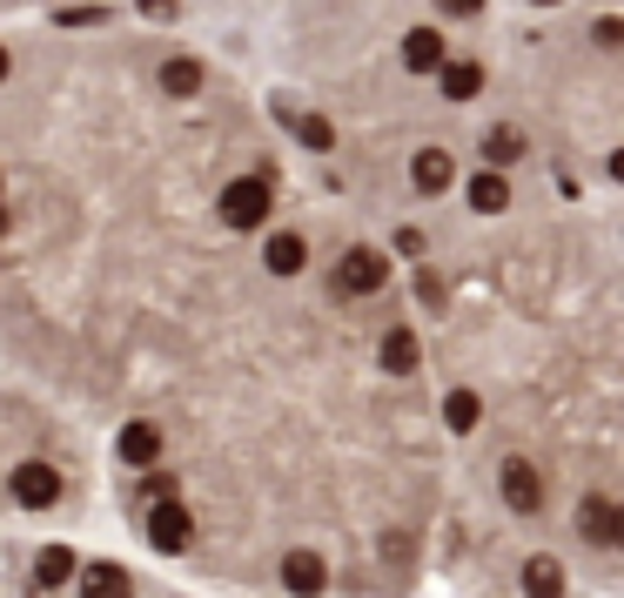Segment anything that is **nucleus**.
<instances>
[{
	"mask_svg": "<svg viewBox=\"0 0 624 598\" xmlns=\"http://www.w3.org/2000/svg\"><path fill=\"white\" fill-rule=\"evenodd\" d=\"M195 88H202V61H195V54H168V61H161V95L189 102Z\"/></svg>",
	"mask_w": 624,
	"mask_h": 598,
	"instance_id": "obj_17",
	"label": "nucleus"
},
{
	"mask_svg": "<svg viewBox=\"0 0 624 598\" xmlns=\"http://www.w3.org/2000/svg\"><path fill=\"white\" fill-rule=\"evenodd\" d=\"M436 8L451 14V21H470V14H484V0H436Z\"/></svg>",
	"mask_w": 624,
	"mask_h": 598,
	"instance_id": "obj_23",
	"label": "nucleus"
},
{
	"mask_svg": "<svg viewBox=\"0 0 624 598\" xmlns=\"http://www.w3.org/2000/svg\"><path fill=\"white\" fill-rule=\"evenodd\" d=\"M215 216H222L235 235H248V229H269V216H276V189H269V176H235V182L222 189Z\"/></svg>",
	"mask_w": 624,
	"mask_h": 598,
	"instance_id": "obj_1",
	"label": "nucleus"
},
{
	"mask_svg": "<svg viewBox=\"0 0 624 598\" xmlns=\"http://www.w3.org/2000/svg\"><path fill=\"white\" fill-rule=\"evenodd\" d=\"M451 182H457L451 148H416V155H410V189H416V196H443Z\"/></svg>",
	"mask_w": 624,
	"mask_h": 598,
	"instance_id": "obj_7",
	"label": "nucleus"
},
{
	"mask_svg": "<svg viewBox=\"0 0 624 598\" xmlns=\"http://www.w3.org/2000/svg\"><path fill=\"white\" fill-rule=\"evenodd\" d=\"M141 538H148L161 558H182V552L195 545V518H189V511L174 504V497H155V504H148V518H141Z\"/></svg>",
	"mask_w": 624,
	"mask_h": 598,
	"instance_id": "obj_2",
	"label": "nucleus"
},
{
	"mask_svg": "<svg viewBox=\"0 0 624 598\" xmlns=\"http://www.w3.org/2000/svg\"><path fill=\"white\" fill-rule=\"evenodd\" d=\"M443 423H451L457 438H470L477 423H484V397L477 390H451V397H443Z\"/></svg>",
	"mask_w": 624,
	"mask_h": 598,
	"instance_id": "obj_20",
	"label": "nucleus"
},
{
	"mask_svg": "<svg viewBox=\"0 0 624 598\" xmlns=\"http://www.w3.org/2000/svg\"><path fill=\"white\" fill-rule=\"evenodd\" d=\"M523 598H564V565L558 558H523Z\"/></svg>",
	"mask_w": 624,
	"mask_h": 598,
	"instance_id": "obj_18",
	"label": "nucleus"
},
{
	"mask_svg": "<svg viewBox=\"0 0 624 598\" xmlns=\"http://www.w3.org/2000/svg\"><path fill=\"white\" fill-rule=\"evenodd\" d=\"M538 8H558V0H538Z\"/></svg>",
	"mask_w": 624,
	"mask_h": 598,
	"instance_id": "obj_30",
	"label": "nucleus"
},
{
	"mask_svg": "<svg viewBox=\"0 0 624 598\" xmlns=\"http://www.w3.org/2000/svg\"><path fill=\"white\" fill-rule=\"evenodd\" d=\"M296 135H303V141H309V148H316V155H322V148H329V141H336V135H329V122H322V115H303V122H296Z\"/></svg>",
	"mask_w": 624,
	"mask_h": 598,
	"instance_id": "obj_21",
	"label": "nucleus"
},
{
	"mask_svg": "<svg viewBox=\"0 0 624 598\" xmlns=\"http://www.w3.org/2000/svg\"><path fill=\"white\" fill-rule=\"evenodd\" d=\"M611 525H617V497L591 491V497L578 504V538H584V545H611Z\"/></svg>",
	"mask_w": 624,
	"mask_h": 598,
	"instance_id": "obj_12",
	"label": "nucleus"
},
{
	"mask_svg": "<svg viewBox=\"0 0 624 598\" xmlns=\"http://www.w3.org/2000/svg\"><path fill=\"white\" fill-rule=\"evenodd\" d=\"M611 182H617V189H624V148H617V155H611Z\"/></svg>",
	"mask_w": 624,
	"mask_h": 598,
	"instance_id": "obj_27",
	"label": "nucleus"
},
{
	"mask_svg": "<svg viewBox=\"0 0 624 598\" xmlns=\"http://www.w3.org/2000/svg\"><path fill=\"white\" fill-rule=\"evenodd\" d=\"M436 88H443V102H477L484 95V67L477 61H443L436 67Z\"/></svg>",
	"mask_w": 624,
	"mask_h": 598,
	"instance_id": "obj_14",
	"label": "nucleus"
},
{
	"mask_svg": "<svg viewBox=\"0 0 624 598\" xmlns=\"http://www.w3.org/2000/svg\"><path fill=\"white\" fill-rule=\"evenodd\" d=\"M377 364H383L390 377H416V364H423V344H416V329H410V323H390V329L377 336Z\"/></svg>",
	"mask_w": 624,
	"mask_h": 598,
	"instance_id": "obj_6",
	"label": "nucleus"
},
{
	"mask_svg": "<svg viewBox=\"0 0 624 598\" xmlns=\"http://www.w3.org/2000/svg\"><path fill=\"white\" fill-rule=\"evenodd\" d=\"M611 545L624 552V497H617V525H611Z\"/></svg>",
	"mask_w": 624,
	"mask_h": 598,
	"instance_id": "obj_26",
	"label": "nucleus"
},
{
	"mask_svg": "<svg viewBox=\"0 0 624 598\" xmlns=\"http://www.w3.org/2000/svg\"><path fill=\"white\" fill-rule=\"evenodd\" d=\"M443 61H451V48H443L436 28H410V34H403V67H410V74H436Z\"/></svg>",
	"mask_w": 624,
	"mask_h": 598,
	"instance_id": "obj_11",
	"label": "nucleus"
},
{
	"mask_svg": "<svg viewBox=\"0 0 624 598\" xmlns=\"http://www.w3.org/2000/svg\"><path fill=\"white\" fill-rule=\"evenodd\" d=\"M262 270H269V276H303V270H309V242H303V229H276L269 249H262Z\"/></svg>",
	"mask_w": 624,
	"mask_h": 598,
	"instance_id": "obj_8",
	"label": "nucleus"
},
{
	"mask_svg": "<svg viewBox=\"0 0 624 598\" xmlns=\"http://www.w3.org/2000/svg\"><path fill=\"white\" fill-rule=\"evenodd\" d=\"M464 196H470V209H477V216H504V209H510V182H504V168H484V176H470V189H464Z\"/></svg>",
	"mask_w": 624,
	"mask_h": 598,
	"instance_id": "obj_16",
	"label": "nucleus"
},
{
	"mask_svg": "<svg viewBox=\"0 0 624 598\" xmlns=\"http://www.w3.org/2000/svg\"><path fill=\"white\" fill-rule=\"evenodd\" d=\"M0 81H8V48H0Z\"/></svg>",
	"mask_w": 624,
	"mask_h": 598,
	"instance_id": "obj_29",
	"label": "nucleus"
},
{
	"mask_svg": "<svg viewBox=\"0 0 624 598\" xmlns=\"http://www.w3.org/2000/svg\"><path fill=\"white\" fill-rule=\"evenodd\" d=\"M597 48H624V21H597Z\"/></svg>",
	"mask_w": 624,
	"mask_h": 598,
	"instance_id": "obj_24",
	"label": "nucleus"
},
{
	"mask_svg": "<svg viewBox=\"0 0 624 598\" xmlns=\"http://www.w3.org/2000/svg\"><path fill=\"white\" fill-rule=\"evenodd\" d=\"M523 148H530V141H523V128H510V122H497V128L484 135V161H490V168H517Z\"/></svg>",
	"mask_w": 624,
	"mask_h": 598,
	"instance_id": "obj_19",
	"label": "nucleus"
},
{
	"mask_svg": "<svg viewBox=\"0 0 624 598\" xmlns=\"http://www.w3.org/2000/svg\"><path fill=\"white\" fill-rule=\"evenodd\" d=\"M14 504H28V511L61 504V471H54L47 458H28V464L14 471Z\"/></svg>",
	"mask_w": 624,
	"mask_h": 598,
	"instance_id": "obj_5",
	"label": "nucleus"
},
{
	"mask_svg": "<svg viewBox=\"0 0 624 598\" xmlns=\"http://www.w3.org/2000/svg\"><path fill=\"white\" fill-rule=\"evenodd\" d=\"M81 598H135V578L121 571V565H108V558H95V565H81Z\"/></svg>",
	"mask_w": 624,
	"mask_h": 598,
	"instance_id": "obj_10",
	"label": "nucleus"
},
{
	"mask_svg": "<svg viewBox=\"0 0 624 598\" xmlns=\"http://www.w3.org/2000/svg\"><path fill=\"white\" fill-rule=\"evenodd\" d=\"M81 578V558L67 552V545H41V558H34V585L41 591H61V585H74Z\"/></svg>",
	"mask_w": 624,
	"mask_h": 598,
	"instance_id": "obj_15",
	"label": "nucleus"
},
{
	"mask_svg": "<svg viewBox=\"0 0 624 598\" xmlns=\"http://www.w3.org/2000/svg\"><path fill=\"white\" fill-rule=\"evenodd\" d=\"M141 8H148L155 21H174V0H141Z\"/></svg>",
	"mask_w": 624,
	"mask_h": 598,
	"instance_id": "obj_25",
	"label": "nucleus"
},
{
	"mask_svg": "<svg viewBox=\"0 0 624 598\" xmlns=\"http://www.w3.org/2000/svg\"><path fill=\"white\" fill-rule=\"evenodd\" d=\"M390 283V255L383 249H342V263H336V290L342 296H377Z\"/></svg>",
	"mask_w": 624,
	"mask_h": 598,
	"instance_id": "obj_4",
	"label": "nucleus"
},
{
	"mask_svg": "<svg viewBox=\"0 0 624 598\" xmlns=\"http://www.w3.org/2000/svg\"><path fill=\"white\" fill-rule=\"evenodd\" d=\"M283 585H289L296 598H316V591L329 585V565H322V552H289V558H283Z\"/></svg>",
	"mask_w": 624,
	"mask_h": 598,
	"instance_id": "obj_13",
	"label": "nucleus"
},
{
	"mask_svg": "<svg viewBox=\"0 0 624 598\" xmlns=\"http://www.w3.org/2000/svg\"><path fill=\"white\" fill-rule=\"evenodd\" d=\"M115 451H121V464L128 471H148L155 458H161V431L148 417H135V423H121V438H115Z\"/></svg>",
	"mask_w": 624,
	"mask_h": 598,
	"instance_id": "obj_9",
	"label": "nucleus"
},
{
	"mask_svg": "<svg viewBox=\"0 0 624 598\" xmlns=\"http://www.w3.org/2000/svg\"><path fill=\"white\" fill-rule=\"evenodd\" d=\"M8 229H14V216H8V202H0V235H8Z\"/></svg>",
	"mask_w": 624,
	"mask_h": 598,
	"instance_id": "obj_28",
	"label": "nucleus"
},
{
	"mask_svg": "<svg viewBox=\"0 0 624 598\" xmlns=\"http://www.w3.org/2000/svg\"><path fill=\"white\" fill-rule=\"evenodd\" d=\"M141 491H148V504H155V497H174V471H155V464H148V471H141Z\"/></svg>",
	"mask_w": 624,
	"mask_h": 598,
	"instance_id": "obj_22",
	"label": "nucleus"
},
{
	"mask_svg": "<svg viewBox=\"0 0 624 598\" xmlns=\"http://www.w3.org/2000/svg\"><path fill=\"white\" fill-rule=\"evenodd\" d=\"M497 497L517 511V518H538V511H544V471L530 458H504L497 464Z\"/></svg>",
	"mask_w": 624,
	"mask_h": 598,
	"instance_id": "obj_3",
	"label": "nucleus"
}]
</instances>
